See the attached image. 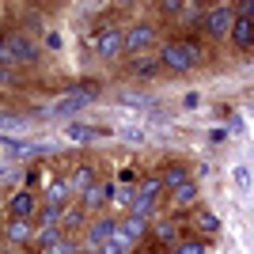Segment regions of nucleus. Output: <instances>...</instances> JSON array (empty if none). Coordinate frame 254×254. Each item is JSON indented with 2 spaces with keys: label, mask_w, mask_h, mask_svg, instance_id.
Listing matches in <instances>:
<instances>
[{
  "label": "nucleus",
  "mask_w": 254,
  "mask_h": 254,
  "mask_svg": "<svg viewBox=\"0 0 254 254\" xmlns=\"http://www.w3.org/2000/svg\"><path fill=\"white\" fill-rule=\"evenodd\" d=\"M159 61L167 64V68H175V72H186L197 61V50H193V42H167L163 53H159Z\"/></svg>",
  "instance_id": "obj_1"
},
{
  "label": "nucleus",
  "mask_w": 254,
  "mask_h": 254,
  "mask_svg": "<svg viewBox=\"0 0 254 254\" xmlns=\"http://www.w3.org/2000/svg\"><path fill=\"white\" fill-rule=\"evenodd\" d=\"M205 27H209L212 38H224V34H232V27H235L232 8H212L209 15H205Z\"/></svg>",
  "instance_id": "obj_2"
},
{
  "label": "nucleus",
  "mask_w": 254,
  "mask_h": 254,
  "mask_svg": "<svg viewBox=\"0 0 254 254\" xmlns=\"http://www.w3.org/2000/svg\"><path fill=\"white\" fill-rule=\"evenodd\" d=\"M95 99V91L91 87H80V91H72V95H61L57 103L50 106V114H72V110H80L84 103H91Z\"/></svg>",
  "instance_id": "obj_3"
},
{
  "label": "nucleus",
  "mask_w": 254,
  "mask_h": 254,
  "mask_svg": "<svg viewBox=\"0 0 254 254\" xmlns=\"http://www.w3.org/2000/svg\"><path fill=\"white\" fill-rule=\"evenodd\" d=\"M152 42H156V31H152V27H133V31H126V50L129 53H144Z\"/></svg>",
  "instance_id": "obj_4"
},
{
  "label": "nucleus",
  "mask_w": 254,
  "mask_h": 254,
  "mask_svg": "<svg viewBox=\"0 0 254 254\" xmlns=\"http://www.w3.org/2000/svg\"><path fill=\"white\" fill-rule=\"evenodd\" d=\"M114 232H118V224L110 220V216H103V220H95L91 228H87V243H91V247H103V243L114 239Z\"/></svg>",
  "instance_id": "obj_5"
},
{
  "label": "nucleus",
  "mask_w": 254,
  "mask_h": 254,
  "mask_svg": "<svg viewBox=\"0 0 254 254\" xmlns=\"http://www.w3.org/2000/svg\"><path fill=\"white\" fill-rule=\"evenodd\" d=\"M140 235H144V220H140V216H129L126 224H118L114 239H118V243H126V247H129V243H137Z\"/></svg>",
  "instance_id": "obj_6"
},
{
  "label": "nucleus",
  "mask_w": 254,
  "mask_h": 254,
  "mask_svg": "<svg viewBox=\"0 0 254 254\" xmlns=\"http://www.w3.org/2000/svg\"><path fill=\"white\" fill-rule=\"evenodd\" d=\"M232 42H235V46H251V42H254V19H247V15H239V19H235Z\"/></svg>",
  "instance_id": "obj_7"
},
{
  "label": "nucleus",
  "mask_w": 254,
  "mask_h": 254,
  "mask_svg": "<svg viewBox=\"0 0 254 254\" xmlns=\"http://www.w3.org/2000/svg\"><path fill=\"white\" fill-rule=\"evenodd\" d=\"M126 46V34H118V31H106V34H99V46L95 50L103 53V57H114L118 50Z\"/></svg>",
  "instance_id": "obj_8"
},
{
  "label": "nucleus",
  "mask_w": 254,
  "mask_h": 254,
  "mask_svg": "<svg viewBox=\"0 0 254 254\" xmlns=\"http://www.w3.org/2000/svg\"><path fill=\"white\" fill-rule=\"evenodd\" d=\"M186 182H190L186 163H171V167L163 171V186H171V190H179V186H186Z\"/></svg>",
  "instance_id": "obj_9"
},
{
  "label": "nucleus",
  "mask_w": 254,
  "mask_h": 254,
  "mask_svg": "<svg viewBox=\"0 0 254 254\" xmlns=\"http://www.w3.org/2000/svg\"><path fill=\"white\" fill-rule=\"evenodd\" d=\"M11 212H15V220H23V216H31L34 212V193H15V197H11Z\"/></svg>",
  "instance_id": "obj_10"
},
{
  "label": "nucleus",
  "mask_w": 254,
  "mask_h": 254,
  "mask_svg": "<svg viewBox=\"0 0 254 254\" xmlns=\"http://www.w3.org/2000/svg\"><path fill=\"white\" fill-rule=\"evenodd\" d=\"M68 190H72L68 182H53L50 190H46V205H53V209H61V205L68 201Z\"/></svg>",
  "instance_id": "obj_11"
},
{
  "label": "nucleus",
  "mask_w": 254,
  "mask_h": 254,
  "mask_svg": "<svg viewBox=\"0 0 254 254\" xmlns=\"http://www.w3.org/2000/svg\"><path fill=\"white\" fill-rule=\"evenodd\" d=\"M8 46H11V57H15V61H34V53H38L27 38H8Z\"/></svg>",
  "instance_id": "obj_12"
},
{
  "label": "nucleus",
  "mask_w": 254,
  "mask_h": 254,
  "mask_svg": "<svg viewBox=\"0 0 254 254\" xmlns=\"http://www.w3.org/2000/svg\"><path fill=\"white\" fill-rule=\"evenodd\" d=\"M106 197H110V186H91V190H84V205L87 209H99Z\"/></svg>",
  "instance_id": "obj_13"
},
{
  "label": "nucleus",
  "mask_w": 254,
  "mask_h": 254,
  "mask_svg": "<svg viewBox=\"0 0 254 254\" xmlns=\"http://www.w3.org/2000/svg\"><path fill=\"white\" fill-rule=\"evenodd\" d=\"M193 201H197V186H193V182H186V186H179V190H175V205L190 209Z\"/></svg>",
  "instance_id": "obj_14"
},
{
  "label": "nucleus",
  "mask_w": 254,
  "mask_h": 254,
  "mask_svg": "<svg viewBox=\"0 0 254 254\" xmlns=\"http://www.w3.org/2000/svg\"><path fill=\"white\" fill-rule=\"evenodd\" d=\"M8 239H15V243L31 239V228H27V220H11V224H8Z\"/></svg>",
  "instance_id": "obj_15"
},
{
  "label": "nucleus",
  "mask_w": 254,
  "mask_h": 254,
  "mask_svg": "<svg viewBox=\"0 0 254 254\" xmlns=\"http://www.w3.org/2000/svg\"><path fill=\"white\" fill-rule=\"evenodd\" d=\"M175 228H179V224H163V220H159L156 224V239H159V243H175V239H179Z\"/></svg>",
  "instance_id": "obj_16"
},
{
  "label": "nucleus",
  "mask_w": 254,
  "mask_h": 254,
  "mask_svg": "<svg viewBox=\"0 0 254 254\" xmlns=\"http://www.w3.org/2000/svg\"><path fill=\"white\" fill-rule=\"evenodd\" d=\"M197 224H201V232H209V235H212V232H220V220H216L212 212H205V209L197 212Z\"/></svg>",
  "instance_id": "obj_17"
},
{
  "label": "nucleus",
  "mask_w": 254,
  "mask_h": 254,
  "mask_svg": "<svg viewBox=\"0 0 254 254\" xmlns=\"http://www.w3.org/2000/svg\"><path fill=\"white\" fill-rule=\"evenodd\" d=\"M163 190V179H148L144 186H140V197H148V201H156V193Z\"/></svg>",
  "instance_id": "obj_18"
},
{
  "label": "nucleus",
  "mask_w": 254,
  "mask_h": 254,
  "mask_svg": "<svg viewBox=\"0 0 254 254\" xmlns=\"http://www.w3.org/2000/svg\"><path fill=\"white\" fill-rule=\"evenodd\" d=\"M46 254H76V247L68 243V239H57V243L46 247Z\"/></svg>",
  "instance_id": "obj_19"
},
{
  "label": "nucleus",
  "mask_w": 254,
  "mask_h": 254,
  "mask_svg": "<svg viewBox=\"0 0 254 254\" xmlns=\"http://www.w3.org/2000/svg\"><path fill=\"white\" fill-rule=\"evenodd\" d=\"M175 254H205V243H193V239H186V243L175 247Z\"/></svg>",
  "instance_id": "obj_20"
},
{
  "label": "nucleus",
  "mask_w": 254,
  "mask_h": 254,
  "mask_svg": "<svg viewBox=\"0 0 254 254\" xmlns=\"http://www.w3.org/2000/svg\"><path fill=\"white\" fill-rule=\"evenodd\" d=\"M152 72H156V61H137L133 64V76H140V80H148Z\"/></svg>",
  "instance_id": "obj_21"
},
{
  "label": "nucleus",
  "mask_w": 254,
  "mask_h": 254,
  "mask_svg": "<svg viewBox=\"0 0 254 254\" xmlns=\"http://www.w3.org/2000/svg\"><path fill=\"white\" fill-rule=\"evenodd\" d=\"M68 186H72V190H91V171H80V175H76V182H68Z\"/></svg>",
  "instance_id": "obj_22"
},
{
  "label": "nucleus",
  "mask_w": 254,
  "mask_h": 254,
  "mask_svg": "<svg viewBox=\"0 0 254 254\" xmlns=\"http://www.w3.org/2000/svg\"><path fill=\"white\" fill-rule=\"evenodd\" d=\"M68 137H76V140H91V137H95V129H87V126H68Z\"/></svg>",
  "instance_id": "obj_23"
},
{
  "label": "nucleus",
  "mask_w": 254,
  "mask_h": 254,
  "mask_svg": "<svg viewBox=\"0 0 254 254\" xmlns=\"http://www.w3.org/2000/svg\"><path fill=\"white\" fill-rule=\"evenodd\" d=\"M99 254H126V243L110 239V243H103V247H99Z\"/></svg>",
  "instance_id": "obj_24"
},
{
  "label": "nucleus",
  "mask_w": 254,
  "mask_h": 254,
  "mask_svg": "<svg viewBox=\"0 0 254 254\" xmlns=\"http://www.w3.org/2000/svg\"><path fill=\"white\" fill-rule=\"evenodd\" d=\"M0 61L4 64H11L15 57H11V46H8V38H0Z\"/></svg>",
  "instance_id": "obj_25"
},
{
  "label": "nucleus",
  "mask_w": 254,
  "mask_h": 254,
  "mask_svg": "<svg viewBox=\"0 0 254 254\" xmlns=\"http://www.w3.org/2000/svg\"><path fill=\"white\" fill-rule=\"evenodd\" d=\"M61 220V212L53 209V205H46V212H42V224H57Z\"/></svg>",
  "instance_id": "obj_26"
},
{
  "label": "nucleus",
  "mask_w": 254,
  "mask_h": 254,
  "mask_svg": "<svg viewBox=\"0 0 254 254\" xmlns=\"http://www.w3.org/2000/svg\"><path fill=\"white\" fill-rule=\"evenodd\" d=\"M61 220H64V228H76V224H80V212H64Z\"/></svg>",
  "instance_id": "obj_27"
},
{
  "label": "nucleus",
  "mask_w": 254,
  "mask_h": 254,
  "mask_svg": "<svg viewBox=\"0 0 254 254\" xmlns=\"http://www.w3.org/2000/svg\"><path fill=\"white\" fill-rule=\"evenodd\" d=\"M235 182H239V186H247V182H251V175H247V167H235Z\"/></svg>",
  "instance_id": "obj_28"
},
{
  "label": "nucleus",
  "mask_w": 254,
  "mask_h": 254,
  "mask_svg": "<svg viewBox=\"0 0 254 254\" xmlns=\"http://www.w3.org/2000/svg\"><path fill=\"white\" fill-rule=\"evenodd\" d=\"M243 11H247V19H254V0H251V4H243Z\"/></svg>",
  "instance_id": "obj_29"
}]
</instances>
